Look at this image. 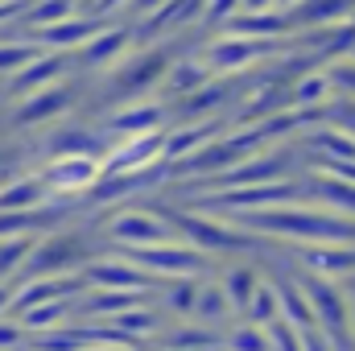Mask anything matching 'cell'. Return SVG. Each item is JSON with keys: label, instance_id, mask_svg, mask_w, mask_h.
Listing matches in <instances>:
<instances>
[{"label": "cell", "instance_id": "1", "mask_svg": "<svg viewBox=\"0 0 355 351\" xmlns=\"http://www.w3.org/2000/svg\"><path fill=\"white\" fill-rule=\"evenodd\" d=\"M268 0H244V8H265Z\"/></svg>", "mask_w": 355, "mask_h": 351}]
</instances>
